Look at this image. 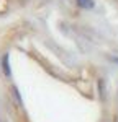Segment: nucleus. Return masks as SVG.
Listing matches in <instances>:
<instances>
[{"mask_svg":"<svg viewBox=\"0 0 118 122\" xmlns=\"http://www.w3.org/2000/svg\"><path fill=\"white\" fill-rule=\"evenodd\" d=\"M2 72H3V75L10 78L12 76V68H10V54L8 52H5L3 56H2Z\"/></svg>","mask_w":118,"mask_h":122,"instance_id":"1","label":"nucleus"},{"mask_svg":"<svg viewBox=\"0 0 118 122\" xmlns=\"http://www.w3.org/2000/svg\"><path fill=\"white\" fill-rule=\"evenodd\" d=\"M77 5L84 10H92L95 7V2L94 0H77Z\"/></svg>","mask_w":118,"mask_h":122,"instance_id":"2","label":"nucleus"},{"mask_svg":"<svg viewBox=\"0 0 118 122\" xmlns=\"http://www.w3.org/2000/svg\"><path fill=\"white\" fill-rule=\"evenodd\" d=\"M12 94H13V98H15L17 104H18V106H21V104H23V101H21V96H20L18 88H17V86H12Z\"/></svg>","mask_w":118,"mask_h":122,"instance_id":"3","label":"nucleus"}]
</instances>
